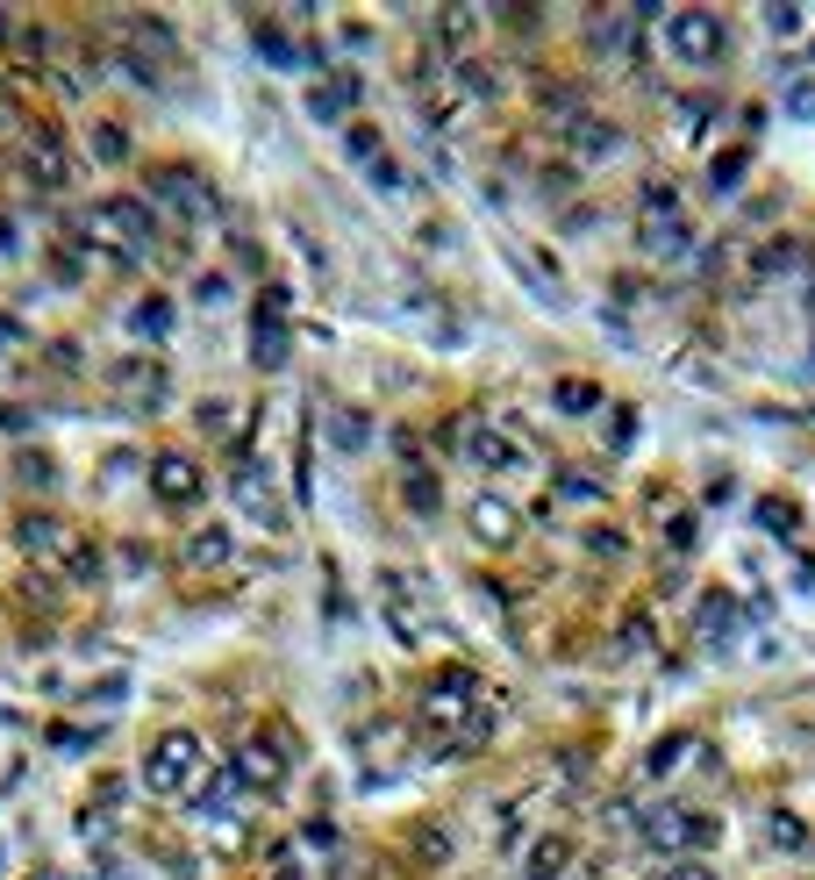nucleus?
<instances>
[{"mask_svg": "<svg viewBox=\"0 0 815 880\" xmlns=\"http://www.w3.org/2000/svg\"><path fill=\"white\" fill-rule=\"evenodd\" d=\"M758 516H765V530H787V537L801 530V516H794V501H758Z\"/></svg>", "mask_w": 815, "mask_h": 880, "instance_id": "38", "label": "nucleus"}, {"mask_svg": "<svg viewBox=\"0 0 815 880\" xmlns=\"http://www.w3.org/2000/svg\"><path fill=\"white\" fill-rule=\"evenodd\" d=\"M423 724L429 730H465L479 716V674H465V666H443V674L423 680Z\"/></svg>", "mask_w": 815, "mask_h": 880, "instance_id": "4", "label": "nucleus"}, {"mask_svg": "<svg viewBox=\"0 0 815 880\" xmlns=\"http://www.w3.org/2000/svg\"><path fill=\"white\" fill-rule=\"evenodd\" d=\"M365 179H373L379 193H408V173L393 165V158H373V165H365Z\"/></svg>", "mask_w": 815, "mask_h": 880, "instance_id": "36", "label": "nucleus"}, {"mask_svg": "<svg viewBox=\"0 0 815 880\" xmlns=\"http://www.w3.org/2000/svg\"><path fill=\"white\" fill-rule=\"evenodd\" d=\"M573 873V838H537L523 859V880H565Z\"/></svg>", "mask_w": 815, "mask_h": 880, "instance_id": "22", "label": "nucleus"}, {"mask_svg": "<svg viewBox=\"0 0 815 880\" xmlns=\"http://www.w3.org/2000/svg\"><path fill=\"white\" fill-rule=\"evenodd\" d=\"M451 87H459L465 101L493 108V101H501V87H509V79H501V65H493V58H479V51H459V58H451Z\"/></svg>", "mask_w": 815, "mask_h": 880, "instance_id": "15", "label": "nucleus"}, {"mask_svg": "<svg viewBox=\"0 0 815 880\" xmlns=\"http://www.w3.org/2000/svg\"><path fill=\"white\" fill-rule=\"evenodd\" d=\"M8 337H15V323H8V315H0V351H8Z\"/></svg>", "mask_w": 815, "mask_h": 880, "instance_id": "45", "label": "nucleus"}, {"mask_svg": "<svg viewBox=\"0 0 815 880\" xmlns=\"http://www.w3.org/2000/svg\"><path fill=\"white\" fill-rule=\"evenodd\" d=\"M794 259H801L794 243H787V237H773V243L758 251V265H751V273H758V279H773V273H794Z\"/></svg>", "mask_w": 815, "mask_h": 880, "instance_id": "31", "label": "nucleus"}, {"mask_svg": "<svg viewBox=\"0 0 815 880\" xmlns=\"http://www.w3.org/2000/svg\"><path fill=\"white\" fill-rule=\"evenodd\" d=\"M651 259H687L694 251V223L679 215V193L673 187H644V223H637Z\"/></svg>", "mask_w": 815, "mask_h": 880, "instance_id": "6", "label": "nucleus"}, {"mask_svg": "<svg viewBox=\"0 0 815 880\" xmlns=\"http://www.w3.org/2000/svg\"><path fill=\"white\" fill-rule=\"evenodd\" d=\"M437 29H443V36H473V29H479V15H473V8H443Z\"/></svg>", "mask_w": 815, "mask_h": 880, "instance_id": "40", "label": "nucleus"}, {"mask_svg": "<svg viewBox=\"0 0 815 880\" xmlns=\"http://www.w3.org/2000/svg\"><path fill=\"white\" fill-rule=\"evenodd\" d=\"M551 408H559V415H594L601 408V387L587 380V373H565V380L551 387Z\"/></svg>", "mask_w": 815, "mask_h": 880, "instance_id": "23", "label": "nucleus"}, {"mask_svg": "<svg viewBox=\"0 0 815 880\" xmlns=\"http://www.w3.org/2000/svg\"><path fill=\"white\" fill-rule=\"evenodd\" d=\"M93 738H101V730H58V752H93Z\"/></svg>", "mask_w": 815, "mask_h": 880, "instance_id": "44", "label": "nucleus"}, {"mask_svg": "<svg viewBox=\"0 0 815 880\" xmlns=\"http://www.w3.org/2000/svg\"><path fill=\"white\" fill-rule=\"evenodd\" d=\"M401 494H408V508H415V516H437L443 487H437V473H408V480H401Z\"/></svg>", "mask_w": 815, "mask_h": 880, "instance_id": "28", "label": "nucleus"}, {"mask_svg": "<svg viewBox=\"0 0 815 880\" xmlns=\"http://www.w3.org/2000/svg\"><path fill=\"white\" fill-rule=\"evenodd\" d=\"M379 602H387V623L401 644H423V608H415V580H408L401 566L379 573Z\"/></svg>", "mask_w": 815, "mask_h": 880, "instance_id": "13", "label": "nucleus"}, {"mask_svg": "<svg viewBox=\"0 0 815 880\" xmlns=\"http://www.w3.org/2000/svg\"><path fill=\"white\" fill-rule=\"evenodd\" d=\"M251 337H258L251 359L265 365V373H272V365H287V287H279V279L258 293V323H251Z\"/></svg>", "mask_w": 815, "mask_h": 880, "instance_id": "8", "label": "nucleus"}, {"mask_svg": "<svg viewBox=\"0 0 815 880\" xmlns=\"http://www.w3.org/2000/svg\"><path fill=\"white\" fill-rule=\"evenodd\" d=\"M679 759H687V730H673L665 744H651V774H673Z\"/></svg>", "mask_w": 815, "mask_h": 880, "instance_id": "37", "label": "nucleus"}, {"mask_svg": "<svg viewBox=\"0 0 815 880\" xmlns=\"http://www.w3.org/2000/svg\"><path fill=\"white\" fill-rule=\"evenodd\" d=\"M659 880H715V873H709L701 859H665V866H659Z\"/></svg>", "mask_w": 815, "mask_h": 880, "instance_id": "42", "label": "nucleus"}, {"mask_svg": "<svg viewBox=\"0 0 815 880\" xmlns=\"http://www.w3.org/2000/svg\"><path fill=\"white\" fill-rule=\"evenodd\" d=\"M0 36H8V15H0Z\"/></svg>", "mask_w": 815, "mask_h": 880, "instance_id": "46", "label": "nucleus"}, {"mask_svg": "<svg viewBox=\"0 0 815 880\" xmlns=\"http://www.w3.org/2000/svg\"><path fill=\"white\" fill-rule=\"evenodd\" d=\"M659 36H665V58L687 72H715L730 58V22L715 8H673V15H659Z\"/></svg>", "mask_w": 815, "mask_h": 880, "instance_id": "2", "label": "nucleus"}, {"mask_svg": "<svg viewBox=\"0 0 815 880\" xmlns=\"http://www.w3.org/2000/svg\"><path fill=\"white\" fill-rule=\"evenodd\" d=\"M151 494L165 508H193L201 501V466H193V451H158L151 458Z\"/></svg>", "mask_w": 815, "mask_h": 880, "instance_id": "9", "label": "nucleus"}, {"mask_svg": "<svg viewBox=\"0 0 815 880\" xmlns=\"http://www.w3.org/2000/svg\"><path fill=\"white\" fill-rule=\"evenodd\" d=\"M237 508H243L251 523H265V530H279V523H287V516H279V501H272V487H265V473H258V466H237Z\"/></svg>", "mask_w": 815, "mask_h": 880, "instance_id": "21", "label": "nucleus"}, {"mask_svg": "<svg viewBox=\"0 0 815 880\" xmlns=\"http://www.w3.org/2000/svg\"><path fill=\"white\" fill-rule=\"evenodd\" d=\"M15 473L29 487H51V458H43V451H29V458H15Z\"/></svg>", "mask_w": 815, "mask_h": 880, "instance_id": "43", "label": "nucleus"}, {"mask_svg": "<svg viewBox=\"0 0 815 880\" xmlns=\"http://www.w3.org/2000/svg\"><path fill=\"white\" fill-rule=\"evenodd\" d=\"M258 880H301V859H293V845H272L265 866H258Z\"/></svg>", "mask_w": 815, "mask_h": 880, "instance_id": "35", "label": "nucleus"}, {"mask_svg": "<svg viewBox=\"0 0 815 880\" xmlns=\"http://www.w3.org/2000/svg\"><path fill=\"white\" fill-rule=\"evenodd\" d=\"M623 122L609 115H579L573 129H565V151H573V165H609V158H623Z\"/></svg>", "mask_w": 815, "mask_h": 880, "instance_id": "11", "label": "nucleus"}, {"mask_svg": "<svg viewBox=\"0 0 815 880\" xmlns=\"http://www.w3.org/2000/svg\"><path fill=\"white\" fill-rule=\"evenodd\" d=\"M72 243H79V265H136L143 251H151V208L129 201V193H108V201H93L79 215V229H72Z\"/></svg>", "mask_w": 815, "mask_h": 880, "instance_id": "1", "label": "nucleus"}, {"mask_svg": "<svg viewBox=\"0 0 815 880\" xmlns=\"http://www.w3.org/2000/svg\"><path fill=\"white\" fill-rule=\"evenodd\" d=\"M65 580H79V587L101 580V558H93V544H72V552H65Z\"/></svg>", "mask_w": 815, "mask_h": 880, "instance_id": "34", "label": "nucleus"}, {"mask_svg": "<svg viewBox=\"0 0 815 880\" xmlns=\"http://www.w3.org/2000/svg\"><path fill=\"white\" fill-rule=\"evenodd\" d=\"M551 501H579V508H601V480H587V473H559V480H551Z\"/></svg>", "mask_w": 815, "mask_h": 880, "instance_id": "27", "label": "nucleus"}, {"mask_svg": "<svg viewBox=\"0 0 815 880\" xmlns=\"http://www.w3.org/2000/svg\"><path fill=\"white\" fill-rule=\"evenodd\" d=\"M701 630H709V638H730V630H737V602H730V594H709V608H701Z\"/></svg>", "mask_w": 815, "mask_h": 880, "instance_id": "32", "label": "nucleus"}, {"mask_svg": "<svg viewBox=\"0 0 815 880\" xmlns=\"http://www.w3.org/2000/svg\"><path fill=\"white\" fill-rule=\"evenodd\" d=\"M329 444H337L343 458L365 451V444H373V415H365V408H337V415H329Z\"/></svg>", "mask_w": 815, "mask_h": 880, "instance_id": "24", "label": "nucleus"}, {"mask_svg": "<svg viewBox=\"0 0 815 880\" xmlns=\"http://www.w3.org/2000/svg\"><path fill=\"white\" fill-rule=\"evenodd\" d=\"M709 187H715V193H737V187H744V151H715Z\"/></svg>", "mask_w": 815, "mask_h": 880, "instance_id": "33", "label": "nucleus"}, {"mask_svg": "<svg viewBox=\"0 0 815 880\" xmlns=\"http://www.w3.org/2000/svg\"><path fill=\"white\" fill-rule=\"evenodd\" d=\"M808 58H815V43H808Z\"/></svg>", "mask_w": 815, "mask_h": 880, "instance_id": "47", "label": "nucleus"}, {"mask_svg": "<svg viewBox=\"0 0 815 880\" xmlns=\"http://www.w3.org/2000/svg\"><path fill=\"white\" fill-rule=\"evenodd\" d=\"M765 29H773V36H801V8H765Z\"/></svg>", "mask_w": 815, "mask_h": 880, "instance_id": "41", "label": "nucleus"}, {"mask_svg": "<svg viewBox=\"0 0 815 880\" xmlns=\"http://www.w3.org/2000/svg\"><path fill=\"white\" fill-rule=\"evenodd\" d=\"M151 201L172 208L179 223H215V215H222L215 187H208L193 165H151Z\"/></svg>", "mask_w": 815, "mask_h": 880, "instance_id": "5", "label": "nucleus"}, {"mask_svg": "<svg viewBox=\"0 0 815 880\" xmlns=\"http://www.w3.org/2000/svg\"><path fill=\"white\" fill-rule=\"evenodd\" d=\"M644 838L665 859H694V852L715 845V816H694V809H673V802H665V809L644 816Z\"/></svg>", "mask_w": 815, "mask_h": 880, "instance_id": "7", "label": "nucleus"}, {"mask_svg": "<svg viewBox=\"0 0 815 880\" xmlns=\"http://www.w3.org/2000/svg\"><path fill=\"white\" fill-rule=\"evenodd\" d=\"M93 158H101V165H122V158H129V129H115V122H93Z\"/></svg>", "mask_w": 815, "mask_h": 880, "instance_id": "30", "label": "nucleus"}, {"mask_svg": "<svg viewBox=\"0 0 815 880\" xmlns=\"http://www.w3.org/2000/svg\"><path fill=\"white\" fill-rule=\"evenodd\" d=\"M129 329H143V344H158V337L172 329V301H158V293H143V301L129 309Z\"/></svg>", "mask_w": 815, "mask_h": 880, "instance_id": "26", "label": "nucleus"}, {"mask_svg": "<svg viewBox=\"0 0 815 880\" xmlns=\"http://www.w3.org/2000/svg\"><path fill=\"white\" fill-rule=\"evenodd\" d=\"M187 566L193 573H229L237 566V537L222 530V523H201V530L187 537Z\"/></svg>", "mask_w": 815, "mask_h": 880, "instance_id": "18", "label": "nucleus"}, {"mask_svg": "<svg viewBox=\"0 0 815 880\" xmlns=\"http://www.w3.org/2000/svg\"><path fill=\"white\" fill-rule=\"evenodd\" d=\"M237 780L251 794H272L279 780H287V744L272 738V730H265V738H243L237 744Z\"/></svg>", "mask_w": 815, "mask_h": 880, "instance_id": "10", "label": "nucleus"}, {"mask_svg": "<svg viewBox=\"0 0 815 880\" xmlns=\"http://www.w3.org/2000/svg\"><path fill=\"white\" fill-rule=\"evenodd\" d=\"M465 458H473V466H487V473H509L523 451H515V437L493 430V423H473V430H465Z\"/></svg>", "mask_w": 815, "mask_h": 880, "instance_id": "20", "label": "nucleus"}, {"mask_svg": "<svg viewBox=\"0 0 815 880\" xmlns=\"http://www.w3.org/2000/svg\"><path fill=\"white\" fill-rule=\"evenodd\" d=\"M765 838H773L780 852H801V845H808V824H801V816H787V809H773V816H765Z\"/></svg>", "mask_w": 815, "mask_h": 880, "instance_id": "29", "label": "nucleus"}, {"mask_svg": "<svg viewBox=\"0 0 815 880\" xmlns=\"http://www.w3.org/2000/svg\"><path fill=\"white\" fill-rule=\"evenodd\" d=\"M201 766H208V744L193 738V730H158L151 752H143V788L165 794V802H172V794H193Z\"/></svg>", "mask_w": 815, "mask_h": 880, "instance_id": "3", "label": "nucleus"}, {"mask_svg": "<svg viewBox=\"0 0 815 880\" xmlns=\"http://www.w3.org/2000/svg\"><path fill=\"white\" fill-rule=\"evenodd\" d=\"M115 824H122V788L108 780V788L93 794V802H86L79 816H72V830H79V845H101V838H108Z\"/></svg>", "mask_w": 815, "mask_h": 880, "instance_id": "19", "label": "nucleus"}, {"mask_svg": "<svg viewBox=\"0 0 815 880\" xmlns=\"http://www.w3.org/2000/svg\"><path fill=\"white\" fill-rule=\"evenodd\" d=\"M22 158H29V179L36 187H65V137H58V129H29V137H22Z\"/></svg>", "mask_w": 815, "mask_h": 880, "instance_id": "17", "label": "nucleus"}, {"mask_svg": "<svg viewBox=\"0 0 815 880\" xmlns=\"http://www.w3.org/2000/svg\"><path fill=\"white\" fill-rule=\"evenodd\" d=\"M787 115H794V122H815V79H794V87H787Z\"/></svg>", "mask_w": 815, "mask_h": 880, "instance_id": "39", "label": "nucleus"}, {"mask_svg": "<svg viewBox=\"0 0 815 880\" xmlns=\"http://www.w3.org/2000/svg\"><path fill=\"white\" fill-rule=\"evenodd\" d=\"M358 108V72H315V87H308V115L315 122H343Z\"/></svg>", "mask_w": 815, "mask_h": 880, "instance_id": "16", "label": "nucleus"}, {"mask_svg": "<svg viewBox=\"0 0 815 880\" xmlns=\"http://www.w3.org/2000/svg\"><path fill=\"white\" fill-rule=\"evenodd\" d=\"M465 523H473V537L487 544V552H501V544H515V530H523V516H515L509 494H473V508H465Z\"/></svg>", "mask_w": 815, "mask_h": 880, "instance_id": "14", "label": "nucleus"}, {"mask_svg": "<svg viewBox=\"0 0 815 880\" xmlns=\"http://www.w3.org/2000/svg\"><path fill=\"white\" fill-rule=\"evenodd\" d=\"M115 387H122V394H143V401H158V394H165V365H151V359H143V365H136V359H122V365H115Z\"/></svg>", "mask_w": 815, "mask_h": 880, "instance_id": "25", "label": "nucleus"}, {"mask_svg": "<svg viewBox=\"0 0 815 880\" xmlns=\"http://www.w3.org/2000/svg\"><path fill=\"white\" fill-rule=\"evenodd\" d=\"M15 552L22 558H65L72 552L65 516H51V508H22V516H15Z\"/></svg>", "mask_w": 815, "mask_h": 880, "instance_id": "12", "label": "nucleus"}]
</instances>
